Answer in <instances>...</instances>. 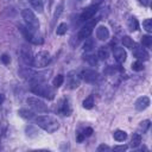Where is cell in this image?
Returning <instances> with one entry per match:
<instances>
[{"label": "cell", "instance_id": "obj_24", "mask_svg": "<svg viewBox=\"0 0 152 152\" xmlns=\"http://www.w3.org/2000/svg\"><path fill=\"white\" fill-rule=\"evenodd\" d=\"M66 31H68V24H66V23H61V24L57 26V28H56V33H57L58 36L65 34Z\"/></svg>", "mask_w": 152, "mask_h": 152}, {"label": "cell", "instance_id": "obj_3", "mask_svg": "<svg viewBox=\"0 0 152 152\" xmlns=\"http://www.w3.org/2000/svg\"><path fill=\"white\" fill-rule=\"evenodd\" d=\"M21 17L23 19L25 20V24L28 28L33 30V31H37L39 28V21H38V18L36 17V14L33 13L32 10H28V8H25L21 11Z\"/></svg>", "mask_w": 152, "mask_h": 152}, {"label": "cell", "instance_id": "obj_13", "mask_svg": "<svg viewBox=\"0 0 152 152\" xmlns=\"http://www.w3.org/2000/svg\"><path fill=\"white\" fill-rule=\"evenodd\" d=\"M133 55H134V57L138 58L139 61H141V59H142V61H147L148 57H150L148 52H147L145 49H142V48H137V46L133 48Z\"/></svg>", "mask_w": 152, "mask_h": 152}, {"label": "cell", "instance_id": "obj_40", "mask_svg": "<svg viewBox=\"0 0 152 152\" xmlns=\"http://www.w3.org/2000/svg\"><path fill=\"white\" fill-rule=\"evenodd\" d=\"M83 139H84V134H83V133H82V134H78V135H77V140H78L80 142H81V141H82Z\"/></svg>", "mask_w": 152, "mask_h": 152}, {"label": "cell", "instance_id": "obj_34", "mask_svg": "<svg viewBox=\"0 0 152 152\" xmlns=\"http://www.w3.org/2000/svg\"><path fill=\"white\" fill-rule=\"evenodd\" d=\"M0 61L5 64V65H7V64H10V62H11V58H10V56L8 55H6V53H4V55H1V57H0Z\"/></svg>", "mask_w": 152, "mask_h": 152}, {"label": "cell", "instance_id": "obj_23", "mask_svg": "<svg viewBox=\"0 0 152 152\" xmlns=\"http://www.w3.org/2000/svg\"><path fill=\"white\" fill-rule=\"evenodd\" d=\"M62 113L64 115H70L71 114V106L69 103V100H64L63 101V104H62Z\"/></svg>", "mask_w": 152, "mask_h": 152}, {"label": "cell", "instance_id": "obj_32", "mask_svg": "<svg viewBox=\"0 0 152 152\" xmlns=\"http://www.w3.org/2000/svg\"><path fill=\"white\" fill-rule=\"evenodd\" d=\"M150 125H151V121L150 120H145V121L140 122V128L142 129V132H145V131H147L150 128Z\"/></svg>", "mask_w": 152, "mask_h": 152}, {"label": "cell", "instance_id": "obj_27", "mask_svg": "<svg viewBox=\"0 0 152 152\" xmlns=\"http://www.w3.org/2000/svg\"><path fill=\"white\" fill-rule=\"evenodd\" d=\"M141 44L145 46V48H151L152 45V37L150 34H145L141 37Z\"/></svg>", "mask_w": 152, "mask_h": 152}, {"label": "cell", "instance_id": "obj_16", "mask_svg": "<svg viewBox=\"0 0 152 152\" xmlns=\"http://www.w3.org/2000/svg\"><path fill=\"white\" fill-rule=\"evenodd\" d=\"M121 42H122L124 46H125V48H127V49H133V48L135 46V43H134L133 38H131L129 36H124Z\"/></svg>", "mask_w": 152, "mask_h": 152}, {"label": "cell", "instance_id": "obj_20", "mask_svg": "<svg viewBox=\"0 0 152 152\" xmlns=\"http://www.w3.org/2000/svg\"><path fill=\"white\" fill-rule=\"evenodd\" d=\"M141 142V135L139 133H134L132 135V139H131V146L132 147H138Z\"/></svg>", "mask_w": 152, "mask_h": 152}, {"label": "cell", "instance_id": "obj_41", "mask_svg": "<svg viewBox=\"0 0 152 152\" xmlns=\"http://www.w3.org/2000/svg\"><path fill=\"white\" fill-rule=\"evenodd\" d=\"M4 100H5V95L4 94H0V104H2Z\"/></svg>", "mask_w": 152, "mask_h": 152}, {"label": "cell", "instance_id": "obj_9", "mask_svg": "<svg viewBox=\"0 0 152 152\" xmlns=\"http://www.w3.org/2000/svg\"><path fill=\"white\" fill-rule=\"evenodd\" d=\"M81 77L86 82H95L99 78V72L93 70V69H84L81 72Z\"/></svg>", "mask_w": 152, "mask_h": 152}, {"label": "cell", "instance_id": "obj_7", "mask_svg": "<svg viewBox=\"0 0 152 152\" xmlns=\"http://www.w3.org/2000/svg\"><path fill=\"white\" fill-rule=\"evenodd\" d=\"M96 19H94V20H91L90 23H87L80 31H78V33H77V38H78V40H82V39H87L88 37H90V34H91V32H93V30H94V26H95V24H96Z\"/></svg>", "mask_w": 152, "mask_h": 152}, {"label": "cell", "instance_id": "obj_18", "mask_svg": "<svg viewBox=\"0 0 152 152\" xmlns=\"http://www.w3.org/2000/svg\"><path fill=\"white\" fill-rule=\"evenodd\" d=\"M94 48H95V40H94L93 38H89V37H88V38L86 39L84 44H83V50L87 51V52H89V51H91Z\"/></svg>", "mask_w": 152, "mask_h": 152}, {"label": "cell", "instance_id": "obj_37", "mask_svg": "<svg viewBox=\"0 0 152 152\" xmlns=\"http://www.w3.org/2000/svg\"><path fill=\"white\" fill-rule=\"evenodd\" d=\"M91 133H93V128H90V127L86 128V129H84V132H83L84 137H89V135H91Z\"/></svg>", "mask_w": 152, "mask_h": 152}, {"label": "cell", "instance_id": "obj_19", "mask_svg": "<svg viewBox=\"0 0 152 152\" xmlns=\"http://www.w3.org/2000/svg\"><path fill=\"white\" fill-rule=\"evenodd\" d=\"M28 2L31 4V6H32L37 12H39V13L43 12L44 6H43V1H42V0H28Z\"/></svg>", "mask_w": 152, "mask_h": 152}, {"label": "cell", "instance_id": "obj_35", "mask_svg": "<svg viewBox=\"0 0 152 152\" xmlns=\"http://www.w3.org/2000/svg\"><path fill=\"white\" fill-rule=\"evenodd\" d=\"M127 148H128L127 145H119V146H114L113 147L114 151H126Z\"/></svg>", "mask_w": 152, "mask_h": 152}, {"label": "cell", "instance_id": "obj_1", "mask_svg": "<svg viewBox=\"0 0 152 152\" xmlns=\"http://www.w3.org/2000/svg\"><path fill=\"white\" fill-rule=\"evenodd\" d=\"M34 121L40 128H43L48 133H53L59 128V121L57 120V118H55L53 115H50V114L39 115L34 119Z\"/></svg>", "mask_w": 152, "mask_h": 152}, {"label": "cell", "instance_id": "obj_10", "mask_svg": "<svg viewBox=\"0 0 152 152\" xmlns=\"http://www.w3.org/2000/svg\"><path fill=\"white\" fill-rule=\"evenodd\" d=\"M96 12H97V6L91 5V6L87 7V8H84V11L81 13V19L84 20V21H88L89 19H91L95 15Z\"/></svg>", "mask_w": 152, "mask_h": 152}, {"label": "cell", "instance_id": "obj_22", "mask_svg": "<svg viewBox=\"0 0 152 152\" xmlns=\"http://www.w3.org/2000/svg\"><path fill=\"white\" fill-rule=\"evenodd\" d=\"M82 104H83V108H86V109L93 108V106H94V96L93 95H89L88 97H86Z\"/></svg>", "mask_w": 152, "mask_h": 152}, {"label": "cell", "instance_id": "obj_12", "mask_svg": "<svg viewBox=\"0 0 152 152\" xmlns=\"http://www.w3.org/2000/svg\"><path fill=\"white\" fill-rule=\"evenodd\" d=\"M150 106V99L147 97V96H140L137 101H135V103H134V107H135V109L137 110H145L147 107Z\"/></svg>", "mask_w": 152, "mask_h": 152}, {"label": "cell", "instance_id": "obj_6", "mask_svg": "<svg viewBox=\"0 0 152 152\" xmlns=\"http://www.w3.org/2000/svg\"><path fill=\"white\" fill-rule=\"evenodd\" d=\"M19 31L21 32V34L24 36V38H25L27 42H30V43H32V44H42V43H43V40L34 33V31L31 30V28H28L26 25H25V26L19 25Z\"/></svg>", "mask_w": 152, "mask_h": 152}, {"label": "cell", "instance_id": "obj_14", "mask_svg": "<svg viewBox=\"0 0 152 152\" xmlns=\"http://www.w3.org/2000/svg\"><path fill=\"white\" fill-rule=\"evenodd\" d=\"M96 37L100 40H107L109 38V30L106 26H103V25L99 26L96 28Z\"/></svg>", "mask_w": 152, "mask_h": 152}, {"label": "cell", "instance_id": "obj_4", "mask_svg": "<svg viewBox=\"0 0 152 152\" xmlns=\"http://www.w3.org/2000/svg\"><path fill=\"white\" fill-rule=\"evenodd\" d=\"M51 61V56L48 51H39L36 56H33V64L32 66L36 68H45L49 65Z\"/></svg>", "mask_w": 152, "mask_h": 152}, {"label": "cell", "instance_id": "obj_36", "mask_svg": "<svg viewBox=\"0 0 152 152\" xmlns=\"http://www.w3.org/2000/svg\"><path fill=\"white\" fill-rule=\"evenodd\" d=\"M108 150H110V147L108 145H104V144H102L97 147V151H108Z\"/></svg>", "mask_w": 152, "mask_h": 152}, {"label": "cell", "instance_id": "obj_29", "mask_svg": "<svg viewBox=\"0 0 152 152\" xmlns=\"http://www.w3.org/2000/svg\"><path fill=\"white\" fill-rule=\"evenodd\" d=\"M142 27L146 30V32L151 33L152 32V20L151 19H145L142 21Z\"/></svg>", "mask_w": 152, "mask_h": 152}, {"label": "cell", "instance_id": "obj_38", "mask_svg": "<svg viewBox=\"0 0 152 152\" xmlns=\"http://www.w3.org/2000/svg\"><path fill=\"white\" fill-rule=\"evenodd\" d=\"M139 2H140L142 6H145V7L150 5V0H139Z\"/></svg>", "mask_w": 152, "mask_h": 152}, {"label": "cell", "instance_id": "obj_2", "mask_svg": "<svg viewBox=\"0 0 152 152\" xmlns=\"http://www.w3.org/2000/svg\"><path fill=\"white\" fill-rule=\"evenodd\" d=\"M31 91L38 96H43L46 97L49 100H52L55 97V90L53 88H51L49 84H45L43 82L40 83H36L31 86Z\"/></svg>", "mask_w": 152, "mask_h": 152}, {"label": "cell", "instance_id": "obj_28", "mask_svg": "<svg viewBox=\"0 0 152 152\" xmlns=\"http://www.w3.org/2000/svg\"><path fill=\"white\" fill-rule=\"evenodd\" d=\"M63 82H64V76H63V75H57V76L53 78L52 84H53L55 88H58V87H61V86L63 84Z\"/></svg>", "mask_w": 152, "mask_h": 152}, {"label": "cell", "instance_id": "obj_17", "mask_svg": "<svg viewBox=\"0 0 152 152\" xmlns=\"http://www.w3.org/2000/svg\"><path fill=\"white\" fill-rule=\"evenodd\" d=\"M113 138L116 140V141H124L127 139V133L125 131H121V129H118L113 133Z\"/></svg>", "mask_w": 152, "mask_h": 152}, {"label": "cell", "instance_id": "obj_21", "mask_svg": "<svg viewBox=\"0 0 152 152\" xmlns=\"http://www.w3.org/2000/svg\"><path fill=\"white\" fill-rule=\"evenodd\" d=\"M128 28L131 31H137L139 28V23H138V20L134 17H131L128 19Z\"/></svg>", "mask_w": 152, "mask_h": 152}, {"label": "cell", "instance_id": "obj_30", "mask_svg": "<svg viewBox=\"0 0 152 152\" xmlns=\"http://www.w3.org/2000/svg\"><path fill=\"white\" fill-rule=\"evenodd\" d=\"M144 69V64H142V62L141 61H135L133 64H132V70H134V71H141Z\"/></svg>", "mask_w": 152, "mask_h": 152}, {"label": "cell", "instance_id": "obj_39", "mask_svg": "<svg viewBox=\"0 0 152 152\" xmlns=\"http://www.w3.org/2000/svg\"><path fill=\"white\" fill-rule=\"evenodd\" d=\"M102 1H103V0H93V5H95V6H99L100 4H102Z\"/></svg>", "mask_w": 152, "mask_h": 152}, {"label": "cell", "instance_id": "obj_5", "mask_svg": "<svg viewBox=\"0 0 152 152\" xmlns=\"http://www.w3.org/2000/svg\"><path fill=\"white\" fill-rule=\"evenodd\" d=\"M26 103H27L34 112H38V113H46V112L49 110L48 104H45L44 101H42L40 99H38V97H36V96L27 97V99H26Z\"/></svg>", "mask_w": 152, "mask_h": 152}, {"label": "cell", "instance_id": "obj_15", "mask_svg": "<svg viewBox=\"0 0 152 152\" xmlns=\"http://www.w3.org/2000/svg\"><path fill=\"white\" fill-rule=\"evenodd\" d=\"M18 114H19V116H21L23 119H26V120H31V119L34 116L33 112H32V110H28V109H26V108L19 109V110H18Z\"/></svg>", "mask_w": 152, "mask_h": 152}, {"label": "cell", "instance_id": "obj_31", "mask_svg": "<svg viewBox=\"0 0 152 152\" xmlns=\"http://www.w3.org/2000/svg\"><path fill=\"white\" fill-rule=\"evenodd\" d=\"M84 59H86L90 65H96V64H97V59H96V57L93 56V55H86V56H84Z\"/></svg>", "mask_w": 152, "mask_h": 152}, {"label": "cell", "instance_id": "obj_33", "mask_svg": "<svg viewBox=\"0 0 152 152\" xmlns=\"http://www.w3.org/2000/svg\"><path fill=\"white\" fill-rule=\"evenodd\" d=\"M62 11H63V2H61V4L57 6V8H56V12H55V15H53V19H57V18L61 15Z\"/></svg>", "mask_w": 152, "mask_h": 152}, {"label": "cell", "instance_id": "obj_8", "mask_svg": "<svg viewBox=\"0 0 152 152\" xmlns=\"http://www.w3.org/2000/svg\"><path fill=\"white\" fill-rule=\"evenodd\" d=\"M20 56H21L23 62L26 65H32L33 64V53H32L31 49H28L27 46H25V45L21 46V49H20Z\"/></svg>", "mask_w": 152, "mask_h": 152}, {"label": "cell", "instance_id": "obj_25", "mask_svg": "<svg viewBox=\"0 0 152 152\" xmlns=\"http://www.w3.org/2000/svg\"><path fill=\"white\" fill-rule=\"evenodd\" d=\"M97 56H99V58L100 59H107L108 58V56H109V51H108V49L106 48V46H101L100 49H99V53H97Z\"/></svg>", "mask_w": 152, "mask_h": 152}, {"label": "cell", "instance_id": "obj_11", "mask_svg": "<svg viewBox=\"0 0 152 152\" xmlns=\"http://www.w3.org/2000/svg\"><path fill=\"white\" fill-rule=\"evenodd\" d=\"M113 56H114V59H115L118 63H124V62L126 61L127 53H126V51L124 50V48L116 46V48L113 50Z\"/></svg>", "mask_w": 152, "mask_h": 152}, {"label": "cell", "instance_id": "obj_26", "mask_svg": "<svg viewBox=\"0 0 152 152\" xmlns=\"http://www.w3.org/2000/svg\"><path fill=\"white\" fill-rule=\"evenodd\" d=\"M68 86L70 89H76L80 86V78L76 76H70V81H69Z\"/></svg>", "mask_w": 152, "mask_h": 152}]
</instances>
